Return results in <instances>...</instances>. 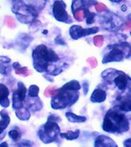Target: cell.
Segmentation results:
<instances>
[{
	"instance_id": "1",
	"label": "cell",
	"mask_w": 131,
	"mask_h": 147,
	"mask_svg": "<svg viewBox=\"0 0 131 147\" xmlns=\"http://www.w3.org/2000/svg\"><path fill=\"white\" fill-rule=\"evenodd\" d=\"M130 127L128 118L117 107L108 110L102 123L103 130L110 133H126Z\"/></svg>"
},
{
	"instance_id": "2",
	"label": "cell",
	"mask_w": 131,
	"mask_h": 147,
	"mask_svg": "<svg viewBox=\"0 0 131 147\" xmlns=\"http://www.w3.org/2000/svg\"><path fill=\"white\" fill-rule=\"evenodd\" d=\"M61 121L59 116L56 114H51L48 116L47 121L40 127L38 131L39 139L44 143H50L54 142L59 136L61 128L57 122Z\"/></svg>"
},
{
	"instance_id": "3",
	"label": "cell",
	"mask_w": 131,
	"mask_h": 147,
	"mask_svg": "<svg viewBox=\"0 0 131 147\" xmlns=\"http://www.w3.org/2000/svg\"><path fill=\"white\" fill-rule=\"evenodd\" d=\"M78 90H67L60 88L57 93L53 96L51 100V107L54 110H61L68 107H71L78 100Z\"/></svg>"
},
{
	"instance_id": "4",
	"label": "cell",
	"mask_w": 131,
	"mask_h": 147,
	"mask_svg": "<svg viewBox=\"0 0 131 147\" xmlns=\"http://www.w3.org/2000/svg\"><path fill=\"white\" fill-rule=\"evenodd\" d=\"M48 49V47L45 45H39L32 51V64L34 70L39 73H43L48 71L49 64Z\"/></svg>"
},
{
	"instance_id": "5",
	"label": "cell",
	"mask_w": 131,
	"mask_h": 147,
	"mask_svg": "<svg viewBox=\"0 0 131 147\" xmlns=\"http://www.w3.org/2000/svg\"><path fill=\"white\" fill-rule=\"evenodd\" d=\"M52 15L55 20L60 22L71 24L73 20L67 11L66 3L63 0H56L53 3Z\"/></svg>"
},
{
	"instance_id": "6",
	"label": "cell",
	"mask_w": 131,
	"mask_h": 147,
	"mask_svg": "<svg viewBox=\"0 0 131 147\" xmlns=\"http://www.w3.org/2000/svg\"><path fill=\"white\" fill-rule=\"evenodd\" d=\"M99 31H100V28L97 26L88 28H84L80 25H74L69 29V34L73 40H78L90 34H96Z\"/></svg>"
},
{
	"instance_id": "7",
	"label": "cell",
	"mask_w": 131,
	"mask_h": 147,
	"mask_svg": "<svg viewBox=\"0 0 131 147\" xmlns=\"http://www.w3.org/2000/svg\"><path fill=\"white\" fill-rule=\"evenodd\" d=\"M101 23L105 29L114 31L115 29H120V28L123 25V20L115 14L108 13L103 16Z\"/></svg>"
},
{
	"instance_id": "8",
	"label": "cell",
	"mask_w": 131,
	"mask_h": 147,
	"mask_svg": "<svg viewBox=\"0 0 131 147\" xmlns=\"http://www.w3.org/2000/svg\"><path fill=\"white\" fill-rule=\"evenodd\" d=\"M124 58V53L122 49L119 48H112L109 52L103 56L102 59V64H105L110 62L122 61Z\"/></svg>"
},
{
	"instance_id": "9",
	"label": "cell",
	"mask_w": 131,
	"mask_h": 147,
	"mask_svg": "<svg viewBox=\"0 0 131 147\" xmlns=\"http://www.w3.org/2000/svg\"><path fill=\"white\" fill-rule=\"evenodd\" d=\"M97 4V0H73L71 4V11L74 15L78 10L88 9L89 7Z\"/></svg>"
},
{
	"instance_id": "10",
	"label": "cell",
	"mask_w": 131,
	"mask_h": 147,
	"mask_svg": "<svg viewBox=\"0 0 131 147\" xmlns=\"http://www.w3.org/2000/svg\"><path fill=\"white\" fill-rule=\"evenodd\" d=\"M130 81V77L123 72L118 74V75L113 79V82H114L115 85L117 86V87L120 90H122V91L126 89Z\"/></svg>"
},
{
	"instance_id": "11",
	"label": "cell",
	"mask_w": 131,
	"mask_h": 147,
	"mask_svg": "<svg viewBox=\"0 0 131 147\" xmlns=\"http://www.w3.org/2000/svg\"><path fill=\"white\" fill-rule=\"evenodd\" d=\"M94 146L95 147H117V145L115 143L114 140L107 136L100 135L95 139L94 141Z\"/></svg>"
},
{
	"instance_id": "12",
	"label": "cell",
	"mask_w": 131,
	"mask_h": 147,
	"mask_svg": "<svg viewBox=\"0 0 131 147\" xmlns=\"http://www.w3.org/2000/svg\"><path fill=\"white\" fill-rule=\"evenodd\" d=\"M9 90L3 84H0V105L3 108L9 107L10 105L9 101Z\"/></svg>"
},
{
	"instance_id": "13",
	"label": "cell",
	"mask_w": 131,
	"mask_h": 147,
	"mask_svg": "<svg viewBox=\"0 0 131 147\" xmlns=\"http://www.w3.org/2000/svg\"><path fill=\"white\" fill-rule=\"evenodd\" d=\"M107 99V93L100 88H97L92 92L91 95L90 96V100L94 103H103Z\"/></svg>"
},
{
	"instance_id": "14",
	"label": "cell",
	"mask_w": 131,
	"mask_h": 147,
	"mask_svg": "<svg viewBox=\"0 0 131 147\" xmlns=\"http://www.w3.org/2000/svg\"><path fill=\"white\" fill-rule=\"evenodd\" d=\"M33 40L32 37L27 34H21L16 39V44L18 47L23 49V51L28 47L31 41Z\"/></svg>"
},
{
	"instance_id": "15",
	"label": "cell",
	"mask_w": 131,
	"mask_h": 147,
	"mask_svg": "<svg viewBox=\"0 0 131 147\" xmlns=\"http://www.w3.org/2000/svg\"><path fill=\"white\" fill-rule=\"evenodd\" d=\"M0 116H1V119H0V135H1L6 129L10 123L11 119L9 117V113L5 110H2L0 111Z\"/></svg>"
},
{
	"instance_id": "16",
	"label": "cell",
	"mask_w": 131,
	"mask_h": 147,
	"mask_svg": "<svg viewBox=\"0 0 131 147\" xmlns=\"http://www.w3.org/2000/svg\"><path fill=\"white\" fill-rule=\"evenodd\" d=\"M65 117L70 123H80L87 121V117L84 116H79L69 111L65 113Z\"/></svg>"
},
{
	"instance_id": "17",
	"label": "cell",
	"mask_w": 131,
	"mask_h": 147,
	"mask_svg": "<svg viewBox=\"0 0 131 147\" xmlns=\"http://www.w3.org/2000/svg\"><path fill=\"white\" fill-rule=\"evenodd\" d=\"M80 129H76L74 131H68L65 133H60L59 136L63 139L67 140H77L79 136H80Z\"/></svg>"
},
{
	"instance_id": "18",
	"label": "cell",
	"mask_w": 131,
	"mask_h": 147,
	"mask_svg": "<svg viewBox=\"0 0 131 147\" xmlns=\"http://www.w3.org/2000/svg\"><path fill=\"white\" fill-rule=\"evenodd\" d=\"M11 62V59L6 56H0V74L7 75L8 74V66Z\"/></svg>"
},
{
	"instance_id": "19",
	"label": "cell",
	"mask_w": 131,
	"mask_h": 147,
	"mask_svg": "<svg viewBox=\"0 0 131 147\" xmlns=\"http://www.w3.org/2000/svg\"><path fill=\"white\" fill-rule=\"evenodd\" d=\"M16 92L18 94V96L22 101H25L26 98V94H27V88L24 84V83L22 81H18V87L16 90Z\"/></svg>"
},
{
	"instance_id": "20",
	"label": "cell",
	"mask_w": 131,
	"mask_h": 147,
	"mask_svg": "<svg viewBox=\"0 0 131 147\" xmlns=\"http://www.w3.org/2000/svg\"><path fill=\"white\" fill-rule=\"evenodd\" d=\"M83 11H84V17L86 19V24L87 25H91V24H93L94 22V21H95L96 14L94 13V12L90 11L88 9H83Z\"/></svg>"
},
{
	"instance_id": "21",
	"label": "cell",
	"mask_w": 131,
	"mask_h": 147,
	"mask_svg": "<svg viewBox=\"0 0 131 147\" xmlns=\"http://www.w3.org/2000/svg\"><path fill=\"white\" fill-rule=\"evenodd\" d=\"M23 107V101H22L19 99L18 96V94L16 90L13 92V94H12V108L14 110H18L20 108Z\"/></svg>"
},
{
	"instance_id": "22",
	"label": "cell",
	"mask_w": 131,
	"mask_h": 147,
	"mask_svg": "<svg viewBox=\"0 0 131 147\" xmlns=\"http://www.w3.org/2000/svg\"><path fill=\"white\" fill-rule=\"evenodd\" d=\"M62 88L67 90H79L81 88L80 83L78 80H72L69 82L66 83L65 84L63 85Z\"/></svg>"
},
{
	"instance_id": "23",
	"label": "cell",
	"mask_w": 131,
	"mask_h": 147,
	"mask_svg": "<svg viewBox=\"0 0 131 147\" xmlns=\"http://www.w3.org/2000/svg\"><path fill=\"white\" fill-rule=\"evenodd\" d=\"M120 110L124 111V112H130L131 110V102H130V96H128L127 98L122 102L120 105L117 107Z\"/></svg>"
},
{
	"instance_id": "24",
	"label": "cell",
	"mask_w": 131,
	"mask_h": 147,
	"mask_svg": "<svg viewBox=\"0 0 131 147\" xmlns=\"http://www.w3.org/2000/svg\"><path fill=\"white\" fill-rule=\"evenodd\" d=\"M39 90L40 89L38 86H37L36 84H32L28 89V95L32 98H36L38 96Z\"/></svg>"
},
{
	"instance_id": "25",
	"label": "cell",
	"mask_w": 131,
	"mask_h": 147,
	"mask_svg": "<svg viewBox=\"0 0 131 147\" xmlns=\"http://www.w3.org/2000/svg\"><path fill=\"white\" fill-rule=\"evenodd\" d=\"M8 134H9V136L10 137V139H11L15 142H18L22 138V133H19L16 129H11V130L9 131Z\"/></svg>"
},
{
	"instance_id": "26",
	"label": "cell",
	"mask_w": 131,
	"mask_h": 147,
	"mask_svg": "<svg viewBox=\"0 0 131 147\" xmlns=\"http://www.w3.org/2000/svg\"><path fill=\"white\" fill-rule=\"evenodd\" d=\"M48 59L49 63L50 62H57L59 61V57L58 55L55 53V51L51 48L48 49Z\"/></svg>"
},
{
	"instance_id": "27",
	"label": "cell",
	"mask_w": 131,
	"mask_h": 147,
	"mask_svg": "<svg viewBox=\"0 0 131 147\" xmlns=\"http://www.w3.org/2000/svg\"><path fill=\"white\" fill-rule=\"evenodd\" d=\"M16 110L18 111V112H20V114L19 113H16V114L18 119H21V120H28L30 118V117H31L29 111L27 109L25 110V113L23 112V110H21V109H18V110Z\"/></svg>"
},
{
	"instance_id": "28",
	"label": "cell",
	"mask_w": 131,
	"mask_h": 147,
	"mask_svg": "<svg viewBox=\"0 0 131 147\" xmlns=\"http://www.w3.org/2000/svg\"><path fill=\"white\" fill-rule=\"evenodd\" d=\"M82 90H83V94L84 95H87L89 91V83L87 80H84L82 83Z\"/></svg>"
},
{
	"instance_id": "29",
	"label": "cell",
	"mask_w": 131,
	"mask_h": 147,
	"mask_svg": "<svg viewBox=\"0 0 131 147\" xmlns=\"http://www.w3.org/2000/svg\"><path fill=\"white\" fill-rule=\"evenodd\" d=\"M55 42L56 45H61V46H65L67 45L66 42L64 41L63 38L61 36H57L55 38Z\"/></svg>"
},
{
	"instance_id": "30",
	"label": "cell",
	"mask_w": 131,
	"mask_h": 147,
	"mask_svg": "<svg viewBox=\"0 0 131 147\" xmlns=\"http://www.w3.org/2000/svg\"><path fill=\"white\" fill-rule=\"evenodd\" d=\"M20 141V140H19ZM17 146H32L33 143H32L30 140H21L19 143H17Z\"/></svg>"
},
{
	"instance_id": "31",
	"label": "cell",
	"mask_w": 131,
	"mask_h": 147,
	"mask_svg": "<svg viewBox=\"0 0 131 147\" xmlns=\"http://www.w3.org/2000/svg\"><path fill=\"white\" fill-rule=\"evenodd\" d=\"M28 71V68L26 67L21 66L19 68L16 70V73L17 74H22L26 73V71Z\"/></svg>"
},
{
	"instance_id": "32",
	"label": "cell",
	"mask_w": 131,
	"mask_h": 147,
	"mask_svg": "<svg viewBox=\"0 0 131 147\" xmlns=\"http://www.w3.org/2000/svg\"><path fill=\"white\" fill-rule=\"evenodd\" d=\"M62 71H63V70H62L61 68H56L55 69V71H53L52 72H51L49 74H50L51 76H56V75H58V74H60L61 73Z\"/></svg>"
},
{
	"instance_id": "33",
	"label": "cell",
	"mask_w": 131,
	"mask_h": 147,
	"mask_svg": "<svg viewBox=\"0 0 131 147\" xmlns=\"http://www.w3.org/2000/svg\"><path fill=\"white\" fill-rule=\"evenodd\" d=\"M124 146L125 147H130L131 146V139L129 138L127 140H124Z\"/></svg>"
},
{
	"instance_id": "34",
	"label": "cell",
	"mask_w": 131,
	"mask_h": 147,
	"mask_svg": "<svg viewBox=\"0 0 131 147\" xmlns=\"http://www.w3.org/2000/svg\"><path fill=\"white\" fill-rule=\"evenodd\" d=\"M2 147H3V146L8 147V146H9V144H8L6 142H2L1 144H0V147H2Z\"/></svg>"
},
{
	"instance_id": "35",
	"label": "cell",
	"mask_w": 131,
	"mask_h": 147,
	"mask_svg": "<svg viewBox=\"0 0 131 147\" xmlns=\"http://www.w3.org/2000/svg\"><path fill=\"white\" fill-rule=\"evenodd\" d=\"M110 2H113V3H120L123 0H109Z\"/></svg>"
},
{
	"instance_id": "36",
	"label": "cell",
	"mask_w": 131,
	"mask_h": 147,
	"mask_svg": "<svg viewBox=\"0 0 131 147\" xmlns=\"http://www.w3.org/2000/svg\"><path fill=\"white\" fill-rule=\"evenodd\" d=\"M43 1H44V2H47V1H48V0H43Z\"/></svg>"
},
{
	"instance_id": "37",
	"label": "cell",
	"mask_w": 131,
	"mask_h": 147,
	"mask_svg": "<svg viewBox=\"0 0 131 147\" xmlns=\"http://www.w3.org/2000/svg\"><path fill=\"white\" fill-rule=\"evenodd\" d=\"M12 1H15V0H12Z\"/></svg>"
}]
</instances>
